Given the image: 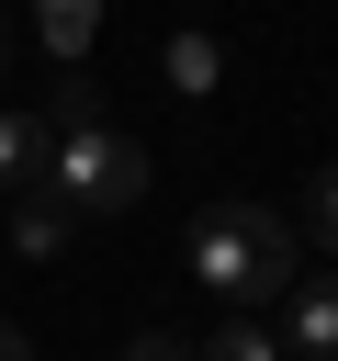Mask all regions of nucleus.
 <instances>
[{
	"instance_id": "7ed1b4c3",
	"label": "nucleus",
	"mask_w": 338,
	"mask_h": 361,
	"mask_svg": "<svg viewBox=\"0 0 338 361\" xmlns=\"http://www.w3.org/2000/svg\"><path fill=\"white\" fill-rule=\"evenodd\" d=\"M293 350L338 361V271H293Z\"/></svg>"
},
{
	"instance_id": "9d476101",
	"label": "nucleus",
	"mask_w": 338,
	"mask_h": 361,
	"mask_svg": "<svg viewBox=\"0 0 338 361\" xmlns=\"http://www.w3.org/2000/svg\"><path fill=\"white\" fill-rule=\"evenodd\" d=\"M124 361H192V338H169V327H146V338H135Z\"/></svg>"
},
{
	"instance_id": "f03ea898",
	"label": "nucleus",
	"mask_w": 338,
	"mask_h": 361,
	"mask_svg": "<svg viewBox=\"0 0 338 361\" xmlns=\"http://www.w3.org/2000/svg\"><path fill=\"white\" fill-rule=\"evenodd\" d=\"M146 180H158V158L124 135V124H56L45 135V169H34V192H56L68 214H135L146 203Z\"/></svg>"
},
{
	"instance_id": "f257e3e1",
	"label": "nucleus",
	"mask_w": 338,
	"mask_h": 361,
	"mask_svg": "<svg viewBox=\"0 0 338 361\" xmlns=\"http://www.w3.org/2000/svg\"><path fill=\"white\" fill-rule=\"evenodd\" d=\"M192 282H214L237 316L248 305H270V293H293V271H304V237H293V214H270V203H214L203 226H192Z\"/></svg>"
},
{
	"instance_id": "6e6552de",
	"label": "nucleus",
	"mask_w": 338,
	"mask_h": 361,
	"mask_svg": "<svg viewBox=\"0 0 338 361\" xmlns=\"http://www.w3.org/2000/svg\"><path fill=\"white\" fill-rule=\"evenodd\" d=\"M192 361H282V338H270L259 316H225V327H214V338H203Z\"/></svg>"
},
{
	"instance_id": "39448f33",
	"label": "nucleus",
	"mask_w": 338,
	"mask_h": 361,
	"mask_svg": "<svg viewBox=\"0 0 338 361\" xmlns=\"http://www.w3.org/2000/svg\"><path fill=\"white\" fill-rule=\"evenodd\" d=\"M68 226H79V214H68L56 192H23V203H11V248H23V259H56Z\"/></svg>"
},
{
	"instance_id": "0eeeda50",
	"label": "nucleus",
	"mask_w": 338,
	"mask_h": 361,
	"mask_svg": "<svg viewBox=\"0 0 338 361\" xmlns=\"http://www.w3.org/2000/svg\"><path fill=\"white\" fill-rule=\"evenodd\" d=\"M214 79H225V45H214V34H169V90H192V102H203Z\"/></svg>"
},
{
	"instance_id": "f8f14e48",
	"label": "nucleus",
	"mask_w": 338,
	"mask_h": 361,
	"mask_svg": "<svg viewBox=\"0 0 338 361\" xmlns=\"http://www.w3.org/2000/svg\"><path fill=\"white\" fill-rule=\"evenodd\" d=\"M0 68H11V23H0Z\"/></svg>"
},
{
	"instance_id": "9b49d317",
	"label": "nucleus",
	"mask_w": 338,
	"mask_h": 361,
	"mask_svg": "<svg viewBox=\"0 0 338 361\" xmlns=\"http://www.w3.org/2000/svg\"><path fill=\"white\" fill-rule=\"evenodd\" d=\"M0 361H34V338H23V327H11V316H0Z\"/></svg>"
},
{
	"instance_id": "423d86ee",
	"label": "nucleus",
	"mask_w": 338,
	"mask_h": 361,
	"mask_svg": "<svg viewBox=\"0 0 338 361\" xmlns=\"http://www.w3.org/2000/svg\"><path fill=\"white\" fill-rule=\"evenodd\" d=\"M45 113H0V192H34V169H45Z\"/></svg>"
},
{
	"instance_id": "1a4fd4ad",
	"label": "nucleus",
	"mask_w": 338,
	"mask_h": 361,
	"mask_svg": "<svg viewBox=\"0 0 338 361\" xmlns=\"http://www.w3.org/2000/svg\"><path fill=\"white\" fill-rule=\"evenodd\" d=\"M304 226H315V237H327V248H338V158H327V169H315V180H304Z\"/></svg>"
},
{
	"instance_id": "20e7f679",
	"label": "nucleus",
	"mask_w": 338,
	"mask_h": 361,
	"mask_svg": "<svg viewBox=\"0 0 338 361\" xmlns=\"http://www.w3.org/2000/svg\"><path fill=\"white\" fill-rule=\"evenodd\" d=\"M34 34H45V56H56V68H79V56H90V34H101V0H34Z\"/></svg>"
}]
</instances>
